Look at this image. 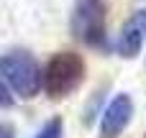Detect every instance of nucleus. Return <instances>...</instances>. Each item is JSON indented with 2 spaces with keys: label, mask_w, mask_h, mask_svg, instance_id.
I'll list each match as a JSON object with an SVG mask.
<instances>
[{
  "label": "nucleus",
  "mask_w": 146,
  "mask_h": 138,
  "mask_svg": "<svg viewBox=\"0 0 146 138\" xmlns=\"http://www.w3.org/2000/svg\"><path fill=\"white\" fill-rule=\"evenodd\" d=\"M44 90L51 100H64L85 82V59L77 51H59L46 61L41 72Z\"/></svg>",
  "instance_id": "nucleus-1"
},
{
  "label": "nucleus",
  "mask_w": 146,
  "mask_h": 138,
  "mask_svg": "<svg viewBox=\"0 0 146 138\" xmlns=\"http://www.w3.org/2000/svg\"><path fill=\"white\" fill-rule=\"evenodd\" d=\"M72 36L92 49L108 46V5L105 0H74L72 8Z\"/></svg>",
  "instance_id": "nucleus-2"
},
{
  "label": "nucleus",
  "mask_w": 146,
  "mask_h": 138,
  "mask_svg": "<svg viewBox=\"0 0 146 138\" xmlns=\"http://www.w3.org/2000/svg\"><path fill=\"white\" fill-rule=\"evenodd\" d=\"M0 74L10 85V90L15 95H21L23 100L36 97L38 90L44 87L38 61L33 59V54H28L23 49H15V51H10L0 59Z\"/></svg>",
  "instance_id": "nucleus-3"
},
{
  "label": "nucleus",
  "mask_w": 146,
  "mask_h": 138,
  "mask_svg": "<svg viewBox=\"0 0 146 138\" xmlns=\"http://www.w3.org/2000/svg\"><path fill=\"white\" fill-rule=\"evenodd\" d=\"M131 115H133V100H131L126 92L115 95V97L108 102L105 113H103L100 138H118L126 131V125L131 123Z\"/></svg>",
  "instance_id": "nucleus-4"
},
{
  "label": "nucleus",
  "mask_w": 146,
  "mask_h": 138,
  "mask_svg": "<svg viewBox=\"0 0 146 138\" xmlns=\"http://www.w3.org/2000/svg\"><path fill=\"white\" fill-rule=\"evenodd\" d=\"M144 41H146V8L144 10H136L123 23V28L118 33V41H115V51L123 59H133L141 51Z\"/></svg>",
  "instance_id": "nucleus-5"
},
{
  "label": "nucleus",
  "mask_w": 146,
  "mask_h": 138,
  "mask_svg": "<svg viewBox=\"0 0 146 138\" xmlns=\"http://www.w3.org/2000/svg\"><path fill=\"white\" fill-rule=\"evenodd\" d=\"M62 136H64V123H62L59 115L49 118V120L41 125V131L36 133V138H62Z\"/></svg>",
  "instance_id": "nucleus-6"
},
{
  "label": "nucleus",
  "mask_w": 146,
  "mask_h": 138,
  "mask_svg": "<svg viewBox=\"0 0 146 138\" xmlns=\"http://www.w3.org/2000/svg\"><path fill=\"white\" fill-rule=\"evenodd\" d=\"M13 105V95H10V90L5 87V82L0 79V108H10Z\"/></svg>",
  "instance_id": "nucleus-7"
},
{
  "label": "nucleus",
  "mask_w": 146,
  "mask_h": 138,
  "mask_svg": "<svg viewBox=\"0 0 146 138\" xmlns=\"http://www.w3.org/2000/svg\"><path fill=\"white\" fill-rule=\"evenodd\" d=\"M0 138H15V128L10 123H0Z\"/></svg>",
  "instance_id": "nucleus-8"
}]
</instances>
